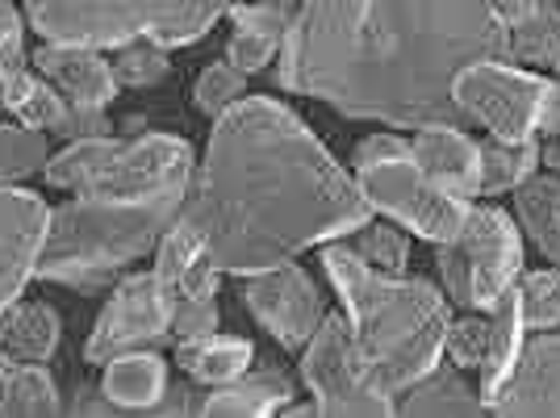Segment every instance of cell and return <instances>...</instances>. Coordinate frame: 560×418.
<instances>
[{
    "label": "cell",
    "instance_id": "52a82bcc",
    "mask_svg": "<svg viewBox=\"0 0 560 418\" xmlns=\"http://www.w3.org/2000/svg\"><path fill=\"white\" fill-rule=\"evenodd\" d=\"M351 176L364 193V201L373 206V213L397 222L406 234L435 243H452L468 218L472 201H460L435 185L419 167L410 139L394 135V130H376L369 139L355 142L351 151Z\"/></svg>",
    "mask_w": 560,
    "mask_h": 418
},
{
    "label": "cell",
    "instance_id": "f35d334b",
    "mask_svg": "<svg viewBox=\"0 0 560 418\" xmlns=\"http://www.w3.org/2000/svg\"><path fill=\"white\" fill-rule=\"evenodd\" d=\"M557 4H560V0H557Z\"/></svg>",
    "mask_w": 560,
    "mask_h": 418
},
{
    "label": "cell",
    "instance_id": "484cf974",
    "mask_svg": "<svg viewBox=\"0 0 560 418\" xmlns=\"http://www.w3.org/2000/svg\"><path fill=\"white\" fill-rule=\"evenodd\" d=\"M176 360H180V369L197 381V385H226L234 376H243V372L252 369V360H256V348H252V339H243V335H226V330H213L206 339H185V344H176Z\"/></svg>",
    "mask_w": 560,
    "mask_h": 418
},
{
    "label": "cell",
    "instance_id": "9c48e42d",
    "mask_svg": "<svg viewBox=\"0 0 560 418\" xmlns=\"http://www.w3.org/2000/svg\"><path fill=\"white\" fill-rule=\"evenodd\" d=\"M440 289L456 310H490L523 272V231L514 213L498 206H468L452 243H435Z\"/></svg>",
    "mask_w": 560,
    "mask_h": 418
},
{
    "label": "cell",
    "instance_id": "9a60e30c",
    "mask_svg": "<svg viewBox=\"0 0 560 418\" xmlns=\"http://www.w3.org/2000/svg\"><path fill=\"white\" fill-rule=\"evenodd\" d=\"M30 59H34V68L47 76L50 89L68 101V109L101 114V109L114 105L117 80H114L109 59H105V50L68 47V43H43Z\"/></svg>",
    "mask_w": 560,
    "mask_h": 418
},
{
    "label": "cell",
    "instance_id": "7402d4cb",
    "mask_svg": "<svg viewBox=\"0 0 560 418\" xmlns=\"http://www.w3.org/2000/svg\"><path fill=\"white\" fill-rule=\"evenodd\" d=\"M518 68L552 76L560 68V4L557 0H518L506 25V50Z\"/></svg>",
    "mask_w": 560,
    "mask_h": 418
},
{
    "label": "cell",
    "instance_id": "e0dca14e",
    "mask_svg": "<svg viewBox=\"0 0 560 418\" xmlns=\"http://www.w3.org/2000/svg\"><path fill=\"white\" fill-rule=\"evenodd\" d=\"M0 105L30 130L59 135V139L68 135V101L50 89L43 71L34 68V59L25 55V43L0 47Z\"/></svg>",
    "mask_w": 560,
    "mask_h": 418
},
{
    "label": "cell",
    "instance_id": "5b68a950",
    "mask_svg": "<svg viewBox=\"0 0 560 418\" xmlns=\"http://www.w3.org/2000/svg\"><path fill=\"white\" fill-rule=\"evenodd\" d=\"M47 185L75 197H105V201H185L197 155L192 142L176 135H135V139H71L63 151L47 160Z\"/></svg>",
    "mask_w": 560,
    "mask_h": 418
},
{
    "label": "cell",
    "instance_id": "2e32d148",
    "mask_svg": "<svg viewBox=\"0 0 560 418\" xmlns=\"http://www.w3.org/2000/svg\"><path fill=\"white\" fill-rule=\"evenodd\" d=\"M151 272L160 280V293L167 298V305H180L188 298H218V280H222V268L213 264L201 231L185 218H176L160 234Z\"/></svg>",
    "mask_w": 560,
    "mask_h": 418
},
{
    "label": "cell",
    "instance_id": "d590c367",
    "mask_svg": "<svg viewBox=\"0 0 560 418\" xmlns=\"http://www.w3.org/2000/svg\"><path fill=\"white\" fill-rule=\"evenodd\" d=\"M25 38V18L13 9V0H0V47H18Z\"/></svg>",
    "mask_w": 560,
    "mask_h": 418
},
{
    "label": "cell",
    "instance_id": "1f68e13d",
    "mask_svg": "<svg viewBox=\"0 0 560 418\" xmlns=\"http://www.w3.org/2000/svg\"><path fill=\"white\" fill-rule=\"evenodd\" d=\"M50 160V147L43 130H30V126H4L0 121V185H18L25 176L43 172Z\"/></svg>",
    "mask_w": 560,
    "mask_h": 418
},
{
    "label": "cell",
    "instance_id": "f546056e",
    "mask_svg": "<svg viewBox=\"0 0 560 418\" xmlns=\"http://www.w3.org/2000/svg\"><path fill=\"white\" fill-rule=\"evenodd\" d=\"M514 293H518V310H523V323L527 330H557L560 326V268H523L514 280Z\"/></svg>",
    "mask_w": 560,
    "mask_h": 418
},
{
    "label": "cell",
    "instance_id": "277c9868",
    "mask_svg": "<svg viewBox=\"0 0 560 418\" xmlns=\"http://www.w3.org/2000/svg\"><path fill=\"white\" fill-rule=\"evenodd\" d=\"M180 206H185L180 197L167 201L71 197L50 209L47 243L34 277L75 293H101L160 243V234L180 218Z\"/></svg>",
    "mask_w": 560,
    "mask_h": 418
},
{
    "label": "cell",
    "instance_id": "d4e9b609",
    "mask_svg": "<svg viewBox=\"0 0 560 418\" xmlns=\"http://www.w3.org/2000/svg\"><path fill=\"white\" fill-rule=\"evenodd\" d=\"M59 314L47 302H30L18 298L0 314V351L13 356V360H30V364H43L59 348Z\"/></svg>",
    "mask_w": 560,
    "mask_h": 418
},
{
    "label": "cell",
    "instance_id": "8992f818",
    "mask_svg": "<svg viewBox=\"0 0 560 418\" xmlns=\"http://www.w3.org/2000/svg\"><path fill=\"white\" fill-rule=\"evenodd\" d=\"M43 43L114 50L121 43L188 47L206 38L238 0H22Z\"/></svg>",
    "mask_w": 560,
    "mask_h": 418
},
{
    "label": "cell",
    "instance_id": "ffe728a7",
    "mask_svg": "<svg viewBox=\"0 0 560 418\" xmlns=\"http://www.w3.org/2000/svg\"><path fill=\"white\" fill-rule=\"evenodd\" d=\"M401 402L397 410L401 415H419V418H477V415H490L486 397L477 394V385L468 381L465 369L447 364L440 360L431 372H422L415 385L401 390Z\"/></svg>",
    "mask_w": 560,
    "mask_h": 418
},
{
    "label": "cell",
    "instance_id": "44dd1931",
    "mask_svg": "<svg viewBox=\"0 0 560 418\" xmlns=\"http://www.w3.org/2000/svg\"><path fill=\"white\" fill-rule=\"evenodd\" d=\"M96 390L114 410H155L167 394V360L155 348L121 351L101 364Z\"/></svg>",
    "mask_w": 560,
    "mask_h": 418
},
{
    "label": "cell",
    "instance_id": "4dcf8cb0",
    "mask_svg": "<svg viewBox=\"0 0 560 418\" xmlns=\"http://www.w3.org/2000/svg\"><path fill=\"white\" fill-rule=\"evenodd\" d=\"M109 68H114L117 89H155L167 80L172 59H167V47H160V43L135 38V43H121V47L109 50Z\"/></svg>",
    "mask_w": 560,
    "mask_h": 418
},
{
    "label": "cell",
    "instance_id": "4fadbf2b",
    "mask_svg": "<svg viewBox=\"0 0 560 418\" xmlns=\"http://www.w3.org/2000/svg\"><path fill=\"white\" fill-rule=\"evenodd\" d=\"M50 206L18 185H0V314L25 293L38 272V256L47 243Z\"/></svg>",
    "mask_w": 560,
    "mask_h": 418
},
{
    "label": "cell",
    "instance_id": "6da1fadb",
    "mask_svg": "<svg viewBox=\"0 0 560 418\" xmlns=\"http://www.w3.org/2000/svg\"><path fill=\"white\" fill-rule=\"evenodd\" d=\"M277 89L381 126L465 117L452 80L477 59H502L518 0H284Z\"/></svg>",
    "mask_w": 560,
    "mask_h": 418
},
{
    "label": "cell",
    "instance_id": "30bf717a",
    "mask_svg": "<svg viewBox=\"0 0 560 418\" xmlns=\"http://www.w3.org/2000/svg\"><path fill=\"white\" fill-rule=\"evenodd\" d=\"M302 381L318 415L330 418H376V415H394V397L381 394L369 369L360 360L355 348V335H351L348 314H327L318 330L310 335V344L302 348Z\"/></svg>",
    "mask_w": 560,
    "mask_h": 418
},
{
    "label": "cell",
    "instance_id": "7a4b0ae2",
    "mask_svg": "<svg viewBox=\"0 0 560 418\" xmlns=\"http://www.w3.org/2000/svg\"><path fill=\"white\" fill-rule=\"evenodd\" d=\"M180 218L201 231L222 272L252 277L348 239L373 218V206L289 105L243 96L213 117Z\"/></svg>",
    "mask_w": 560,
    "mask_h": 418
},
{
    "label": "cell",
    "instance_id": "83f0119b",
    "mask_svg": "<svg viewBox=\"0 0 560 418\" xmlns=\"http://www.w3.org/2000/svg\"><path fill=\"white\" fill-rule=\"evenodd\" d=\"M539 172V139H486L481 142V197H502L527 185Z\"/></svg>",
    "mask_w": 560,
    "mask_h": 418
},
{
    "label": "cell",
    "instance_id": "ac0fdd59",
    "mask_svg": "<svg viewBox=\"0 0 560 418\" xmlns=\"http://www.w3.org/2000/svg\"><path fill=\"white\" fill-rule=\"evenodd\" d=\"M410 151L444 193L460 197V201H472L481 193V142L468 139L460 126H452V121L419 126L410 135Z\"/></svg>",
    "mask_w": 560,
    "mask_h": 418
},
{
    "label": "cell",
    "instance_id": "74e56055",
    "mask_svg": "<svg viewBox=\"0 0 560 418\" xmlns=\"http://www.w3.org/2000/svg\"><path fill=\"white\" fill-rule=\"evenodd\" d=\"M552 80H557V84H560V68H557V71H552Z\"/></svg>",
    "mask_w": 560,
    "mask_h": 418
},
{
    "label": "cell",
    "instance_id": "836d02e7",
    "mask_svg": "<svg viewBox=\"0 0 560 418\" xmlns=\"http://www.w3.org/2000/svg\"><path fill=\"white\" fill-rule=\"evenodd\" d=\"M243 96H247V71H238L231 59L210 63L192 84V105H197V114L206 117H222Z\"/></svg>",
    "mask_w": 560,
    "mask_h": 418
},
{
    "label": "cell",
    "instance_id": "3957f363",
    "mask_svg": "<svg viewBox=\"0 0 560 418\" xmlns=\"http://www.w3.org/2000/svg\"><path fill=\"white\" fill-rule=\"evenodd\" d=\"M323 272L343 302L360 360L381 394L397 397L444 360L452 302L440 285L406 272H376L343 239L323 243Z\"/></svg>",
    "mask_w": 560,
    "mask_h": 418
},
{
    "label": "cell",
    "instance_id": "f1b7e54d",
    "mask_svg": "<svg viewBox=\"0 0 560 418\" xmlns=\"http://www.w3.org/2000/svg\"><path fill=\"white\" fill-rule=\"evenodd\" d=\"M355 256L364 259L369 268H376V272H406L410 268V239H406V231L397 227V222H376V218H369L364 227H355V231L343 239Z\"/></svg>",
    "mask_w": 560,
    "mask_h": 418
},
{
    "label": "cell",
    "instance_id": "8fae6325",
    "mask_svg": "<svg viewBox=\"0 0 560 418\" xmlns=\"http://www.w3.org/2000/svg\"><path fill=\"white\" fill-rule=\"evenodd\" d=\"M172 335V305L160 293L155 272H130L114 285V298L96 314V326L84 344V364L101 369L121 351L160 348Z\"/></svg>",
    "mask_w": 560,
    "mask_h": 418
},
{
    "label": "cell",
    "instance_id": "603a6c76",
    "mask_svg": "<svg viewBox=\"0 0 560 418\" xmlns=\"http://www.w3.org/2000/svg\"><path fill=\"white\" fill-rule=\"evenodd\" d=\"M293 402V376L280 369H247L226 385L206 390L201 415L218 418H268Z\"/></svg>",
    "mask_w": 560,
    "mask_h": 418
},
{
    "label": "cell",
    "instance_id": "e575fe53",
    "mask_svg": "<svg viewBox=\"0 0 560 418\" xmlns=\"http://www.w3.org/2000/svg\"><path fill=\"white\" fill-rule=\"evenodd\" d=\"M222 326V310L218 298H188V302L172 305V339L185 344V339H206Z\"/></svg>",
    "mask_w": 560,
    "mask_h": 418
},
{
    "label": "cell",
    "instance_id": "7c38bea8",
    "mask_svg": "<svg viewBox=\"0 0 560 418\" xmlns=\"http://www.w3.org/2000/svg\"><path fill=\"white\" fill-rule=\"evenodd\" d=\"M238 280H243V289H238L243 305L284 351H302L318 323L327 318V305H323L314 277L293 259Z\"/></svg>",
    "mask_w": 560,
    "mask_h": 418
},
{
    "label": "cell",
    "instance_id": "cb8c5ba5",
    "mask_svg": "<svg viewBox=\"0 0 560 418\" xmlns=\"http://www.w3.org/2000/svg\"><path fill=\"white\" fill-rule=\"evenodd\" d=\"M514 222L539 256L560 268V176L544 172L514 188Z\"/></svg>",
    "mask_w": 560,
    "mask_h": 418
},
{
    "label": "cell",
    "instance_id": "d6986e66",
    "mask_svg": "<svg viewBox=\"0 0 560 418\" xmlns=\"http://www.w3.org/2000/svg\"><path fill=\"white\" fill-rule=\"evenodd\" d=\"M226 18H231L226 59L238 71L256 76L280 55V43H284L289 22H293V9L284 0H238Z\"/></svg>",
    "mask_w": 560,
    "mask_h": 418
},
{
    "label": "cell",
    "instance_id": "d6a6232c",
    "mask_svg": "<svg viewBox=\"0 0 560 418\" xmlns=\"http://www.w3.org/2000/svg\"><path fill=\"white\" fill-rule=\"evenodd\" d=\"M444 360L465 372L486 369V360H490V310H465V318L447 323Z\"/></svg>",
    "mask_w": 560,
    "mask_h": 418
},
{
    "label": "cell",
    "instance_id": "5bb4252c",
    "mask_svg": "<svg viewBox=\"0 0 560 418\" xmlns=\"http://www.w3.org/2000/svg\"><path fill=\"white\" fill-rule=\"evenodd\" d=\"M490 415L502 418H560V326L527 330L518 364L490 397Z\"/></svg>",
    "mask_w": 560,
    "mask_h": 418
},
{
    "label": "cell",
    "instance_id": "4316f807",
    "mask_svg": "<svg viewBox=\"0 0 560 418\" xmlns=\"http://www.w3.org/2000/svg\"><path fill=\"white\" fill-rule=\"evenodd\" d=\"M63 402L55 390V376L43 364L30 360H13L0 351V415H59Z\"/></svg>",
    "mask_w": 560,
    "mask_h": 418
},
{
    "label": "cell",
    "instance_id": "ba28073f",
    "mask_svg": "<svg viewBox=\"0 0 560 418\" xmlns=\"http://www.w3.org/2000/svg\"><path fill=\"white\" fill-rule=\"evenodd\" d=\"M452 101L465 126L472 121L493 139H548L560 130V84L511 59H477L456 71Z\"/></svg>",
    "mask_w": 560,
    "mask_h": 418
},
{
    "label": "cell",
    "instance_id": "8d00e7d4",
    "mask_svg": "<svg viewBox=\"0 0 560 418\" xmlns=\"http://www.w3.org/2000/svg\"><path fill=\"white\" fill-rule=\"evenodd\" d=\"M539 163L560 176V130L557 135H548V139H539Z\"/></svg>",
    "mask_w": 560,
    "mask_h": 418
}]
</instances>
